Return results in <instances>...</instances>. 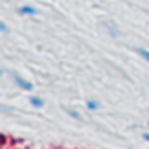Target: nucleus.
I'll return each mask as SVG.
<instances>
[{"label":"nucleus","instance_id":"obj_1","mask_svg":"<svg viewBox=\"0 0 149 149\" xmlns=\"http://www.w3.org/2000/svg\"><path fill=\"white\" fill-rule=\"evenodd\" d=\"M10 76H12V81H14V83H16L21 90H28V92H30V90H33V83H31V81H28L26 78H23L21 74L12 73Z\"/></svg>","mask_w":149,"mask_h":149},{"label":"nucleus","instance_id":"obj_2","mask_svg":"<svg viewBox=\"0 0 149 149\" xmlns=\"http://www.w3.org/2000/svg\"><path fill=\"white\" fill-rule=\"evenodd\" d=\"M17 12H19L21 16H37L38 9L33 7V5H21V7L17 9Z\"/></svg>","mask_w":149,"mask_h":149},{"label":"nucleus","instance_id":"obj_3","mask_svg":"<svg viewBox=\"0 0 149 149\" xmlns=\"http://www.w3.org/2000/svg\"><path fill=\"white\" fill-rule=\"evenodd\" d=\"M30 104H31L33 108H38V109H40V108L43 106V99H40L37 95H31V97H30Z\"/></svg>","mask_w":149,"mask_h":149},{"label":"nucleus","instance_id":"obj_4","mask_svg":"<svg viewBox=\"0 0 149 149\" xmlns=\"http://www.w3.org/2000/svg\"><path fill=\"white\" fill-rule=\"evenodd\" d=\"M85 106H87V109H90V111H95V109H99V106H101V104H99L97 101H94V99H88Z\"/></svg>","mask_w":149,"mask_h":149},{"label":"nucleus","instance_id":"obj_5","mask_svg":"<svg viewBox=\"0 0 149 149\" xmlns=\"http://www.w3.org/2000/svg\"><path fill=\"white\" fill-rule=\"evenodd\" d=\"M137 54H139L144 61H148L149 63V50L148 49H144V47H137Z\"/></svg>","mask_w":149,"mask_h":149},{"label":"nucleus","instance_id":"obj_6","mask_svg":"<svg viewBox=\"0 0 149 149\" xmlns=\"http://www.w3.org/2000/svg\"><path fill=\"white\" fill-rule=\"evenodd\" d=\"M68 114H70L71 118H74V120H81V114H80L78 111H74V109H70V111H68Z\"/></svg>","mask_w":149,"mask_h":149},{"label":"nucleus","instance_id":"obj_7","mask_svg":"<svg viewBox=\"0 0 149 149\" xmlns=\"http://www.w3.org/2000/svg\"><path fill=\"white\" fill-rule=\"evenodd\" d=\"M7 30H9V28H7V24H5V23H2V21H0V33H5V31H7Z\"/></svg>","mask_w":149,"mask_h":149},{"label":"nucleus","instance_id":"obj_8","mask_svg":"<svg viewBox=\"0 0 149 149\" xmlns=\"http://www.w3.org/2000/svg\"><path fill=\"white\" fill-rule=\"evenodd\" d=\"M144 141H148L149 142V134H144Z\"/></svg>","mask_w":149,"mask_h":149},{"label":"nucleus","instance_id":"obj_9","mask_svg":"<svg viewBox=\"0 0 149 149\" xmlns=\"http://www.w3.org/2000/svg\"><path fill=\"white\" fill-rule=\"evenodd\" d=\"M2 73H3V71H2V70H0V76H2Z\"/></svg>","mask_w":149,"mask_h":149},{"label":"nucleus","instance_id":"obj_10","mask_svg":"<svg viewBox=\"0 0 149 149\" xmlns=\"http://www.w3.org/2000/svg\"><path fill=\"white\" fill-rule=\"evenodd\" d=\"M0 109H2V106H0Z\"/></svg>","mask_w":149,"mask_h":149}]
</instances>
